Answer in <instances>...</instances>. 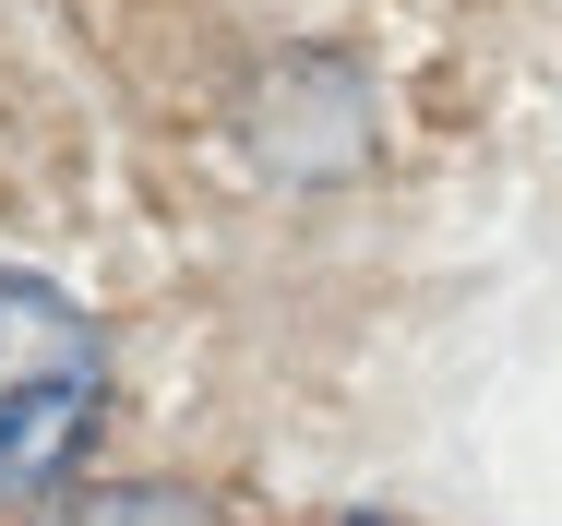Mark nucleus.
Returning a JSON list of instances; mask_svg holds the SVG:
<instances>
[{
	"label": "nucleus",
	"instance_id": "f257e3e1",
	"mask_svg": "<svg viewBox=\"0 0 562 526\" xmlns=\"http://www.w3.org/2000/svg\"><path fill=\"white\" fill-rule=\"evenodd\" d=\"M97 395H109V347H97L85 300L0 264V491L60 479L97 430Z\"/></svg>",
	"mask_w": 562,
	"mask_h": 526
},
{
	"label": "nucleus",
	"instance_id": "f03ea898",
	"mask_svg": "<svg viewBox=\"0 0 562 526\" xmlns=\"http://www.w3.org/2000/svg\"><path fill=\"white\" fill-rule=\"evenodd\" d=\"M36 526H227L204 491H168V479H97L72 503H48Z\"/></svg>",
	"mask_w": 562,
	"mask_h": 526
},
{
	"label": "nucleus",
	"instance_id": "7ed1b4c3",
	"mask_svg": "<svg viewBox=\"0 0 562 526\" xmlns=\"http://www.w3.org/2000/svg\"><path fill=\"white\" fill-rule=\"evenodd\" d=\"M347 526H371V515H347Z\"/></svg>",
	"mask_w": 562,
	"mask_h": 526
}]
</instances>
